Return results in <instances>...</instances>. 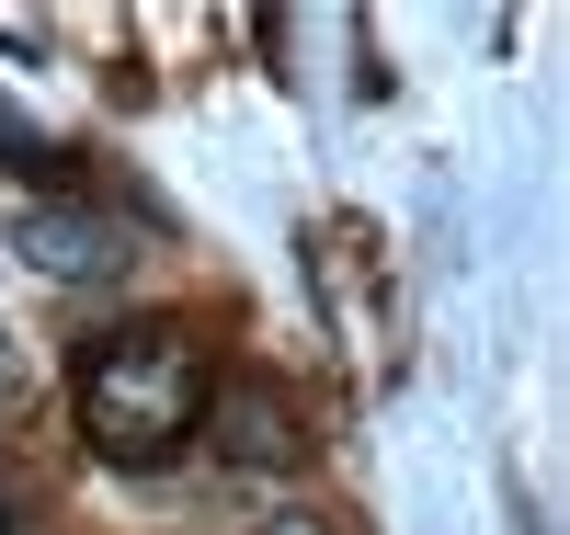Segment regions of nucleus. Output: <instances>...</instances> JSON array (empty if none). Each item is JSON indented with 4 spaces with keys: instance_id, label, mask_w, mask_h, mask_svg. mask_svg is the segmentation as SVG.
Instances as JSON below:
<instances>
[{
    "instance_id": "f257e3e1",
    "label": "nucleus",
    "mask_w": 570,
    "mask_h": 535,
    "mask_svg": "<svg viewBox=\"0 0 570 535\" xmlns=\"http://www.w3.org/2000/svg\"><path fill=\"white\" fill-rule=\"evenodd\" d=\"M206 422V354L183 319H126L104 343H80V433L115 467L183 456V433Z\"/></svg>"
},
{
    "instance_id": "f03ea898",
    "label": "nucleus",
    "mask_w": 570,
    "mask_h": 535,
    "mask_svg": "<svg viewBox=\"0 0 570 535\" xmlns=\"http://www.w3.org/2000/svg\"><path fill=\"white\" fill-rule=\"evenodd\" d=\"M12 251H23L46 285H115V274H126V239H115V217H104V206H58V194L12 217Z\"/></svg>"
},
{
    "instance_id": "7ed1b4c3",
    "label": "nucleus",
    "mask_w": 570,
    "mask_h": 535,
    "mask_svg": "<svg viewBox=\"0 0 570 535\" xmlns=\"http://www.w3.org/2000/svg\"><path fill=\"white\" fill-rule=\"evenodd\" d=\"M195 433H217L228 467H297V445H308L274 376H228V387H206V422H195Z\"/></svg>"
},
{
    "instance_id": "20e7f679",
    "label": "nucleus",
    "mask_w": 570,
    "mask_h": 535,
    "mask_svg": "<svg viewBox=\"0 0 570 535\" xmlns=\"http://www.w3.org/2000/svg\"><path fill=\"white\" fill-rule=\"evenodd\" d=\"M0 149H12V160H58V149H46V126H23L12 103H0Z\"/></svg>"
},
{
    "instance_id": "39448f33",
    "label": "nucleus",
    "mask_w": 570,
    "mask_h": 535,
    "mask_svg": "<svg viewBox=\"0 0 570 535\" xmlns=\"http://www.w3.org/2000/svg\"><path fill=\"white\" fill-rule=\"evenodd\" d=\"M252 535H331V524H320V513H297V502H285V513H263Z\"/></svg>"
},
{
    "instance_id": "423d86ee",
    "label": "nucleus",
    "mask_w": 570,
    "mask_h": 535,
    "mask_svg": "<svg viewBox=\"0 0 570 535\" xmlns=\"http://www.w3.org/2000/svg\"><path fill=\"white\" fill-rule=\"evenodd\" d=\"M12 387H23V354H12V330H0V399H12Z\"/></svg>"
}]
</instances>
